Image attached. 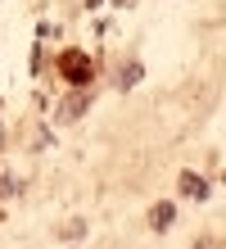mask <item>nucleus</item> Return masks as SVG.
Wrapping results in <instances>:
<instances>
[{
  "label": "nucleus",
  "mask_w": 226,
  "mask_h": 249,
  "mask_svg": "<svg viewBox=\"0 0 226 249\" xmlns=\"http://www.w3.org/2000/svg\"><path fill=\"white\" fill-rule=\"evenodd\" d=\"M181 195L186 199H208V181L199 172H181Z\"/></svg>",
  "instance_id": "obj_1"
},
{
  "label": "nucleus",
  "mask_w": 226,
  "mask_h": 249,
  "mask_svg": "<svg viewBox=\"0 0 226 249\" xmlns=\"http://www.w3.org/2000/svg\"><path fill=\"white\" fill-rule=\"evenodd\" d=\"M176 222V204H154V209H149V227L154 231H168Z\"/></svg>",
  "instance_id": "obj_2"
},
{
  "label": "nucleus",
  "mask_w": 226,
  "mask_h": 249,
  "mask_svg": "<svg viewBox=\"0 0 226 249\" xmlns=\"http://www.w3.org/2000/svg\"><path fill=\"white\" fill-rule=\"evenodd\" d=\"M140 77H145V68H140V64H127L122 72H118V86H122V91H131V86L140 82Z\"/></svg>",
  "instance_id": "obj_3"
},
{
  "label": "nucleus",
  "mask_w": 226,
  "mask_h": 249,
  "mask_svg": "<svg viewBox=\"0 0 226 249\" xmlns=\"http://www.w3.org/2000/svg\"><path fill=\"white\" fill-rule=\"evenodd\" d=\"M64 64H68L64 72H68V77H72V82H77V77H82V72H86V77H90V59H82V54H68V59H64Z\"/></svg>",
  "instance_id": "obj_4"
},
{
  "label": "nucleus",
  "mask_w": 226,
  "mask_h": 249,
  "mask_svg": "<svg viewBox=\"0 0 226 249\" xmlns=\"http://www.w3.org/2000/svg\"><path fill=\"white\" fill-rule=\"evenodd\" d=\"M59 236H64V240H77V236H86V222H82V217H77V222H68L64 231H59Z\"/></svg>",
  "instance_id": "obj_5"
}]
</instances>
